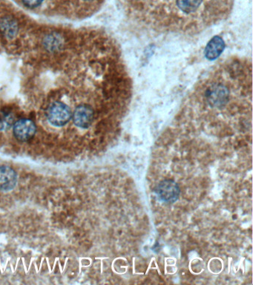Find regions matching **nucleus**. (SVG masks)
<instances>
[{
  "mask_svg": "<svg viewBox=\"0 0 253 285\" xmlns=\"http://www.w3.org/2000/svg\"><path fill=\"white\" fill-rule=\"evenodd\" d=\"M0 29L5 36L13 37L17 33L18 26L14 19L11 17H5L0 22Z\"/></svg>",
  "mask_w": 253,
  "mask_h": 285,
  "instance_id": "6",
  "label": "nucleus"
},
{
  "mask_svg": "<svg viewBox=\"0 0 253 285\" xmlns=\"http://www.w3.org/2000/svg\"><path fill=\"white\" fill-rule=\"evenodd\" d=\"M48 120L55 127H63L71 119V109L62 102H55L50 106L47 113Z\"/></svg>",
  "mask_w": 253,
  "mask_h": 285,
  "instance_id": "2",
  "label": "nucleus"
},
{
  "mask_svg": "<svg viewBox=\"0 0 253 285\" xmlns=\"http://www.w3.org/2000/svg\"><path fill=\"white\" fill-rule=\"evenodd\" d=\"M36 131L34 123L27 118L19 120L14 124V136L20 141H28L33 138Z\"/></svg>",
  "mask_w": 253,
  "mask_h": 285,
  "instance_id": "3",
  "label": "nucleus"
},
{
  "mask_svg": "<svg viewBox=\"0 0 253 285\" xmlns=\"http://www.w3.org/2000/svg\"><path fill=\"white\" fill-rule=\"evenodd\" d=\"M45 46L50 50H55L58 49L61 45V39L55 35H50L45 41Z\"/></svg>",
  "mask_w": 253,
  "mask_h": 285,
  "instance_id": "8",
  "label": "nucleus"
},
{
  "mask_svg": "<svg viewBox=\"0 0 253 285\" xmlns=\"http://www.w3.org/2000/svg\"><path fill=\"white\" fill-rule=\"evenodd\" d=\"M14 115L8 111H0V130L8 129L14 124Z\"/></svg>",
  "mask_w": 253,
  "mask_h": 285,
  "instance_id": "7",
  "label": "nucleus"
},
{
  "mask_svg": "<svg viewBox=\"0 0 253 285\" xmlns=\"http://www.w3.org/2000/svg\"><path fill=\"white\" fill-rule=\"evenodd\" d=\"M17 184V174L9 166H0V190L10 191Z\"/></svg>",
  "mask_w": 253,
  "mask_h": 285,
  "instance_id": "4",
  "label": "nucleus"
},
{
  "mask_svg": "<svg viewBox=\"0 0 253 285\" xmlns=\"http://www.w3.org/2000/svg\"><path fill=\"white\" fill-rule=\"evenodd\" d=\"M155 193L160 201L166 204H173L179 198L181 189L173 180L165 179L156 186Z\"/></svg>",
  "mask_w": 253,
  "mask_h": 285,
  "instance_id": "1",
  "label": "nucleus"
},
{
  "mask_svg": "<svg viewBox=\"0 0 253 285\" xmlns=\"http://www.w3.org/2000/svg\"><path fill=\"white\" fill-rule=\"evenodd\" d=\"M224 49V42L219 36L213 38L206 48V56L209 59L213 60L218 58Z\"/></svg>",
  "mask_w": 253,
  "mask_h": 285,
  "instance_id": "5",
  "label": "nucleus"
},
{
  "mask_svg": "<svg viewBox=\"0 0 253 285\" xmlns=\"http://www.w3.org/2000/svg\"><path fill=\"white\" fill-rule=\"evenodd\" d=\"M85 2H89V3H92V2H96L98 0H84Z\"/></svg>",
  "mask_w": 253,
  "mask_h": 285,
  "instance_id": "10",
  "label": "nucleus"
},
{
  "mask_svg": "<svg viewBox=\"0 0 253 285\" xmlns=\"http://www.w3.org/2000/svg\"><path fill=\"white\" fill-rule=\"evenodd\" d=\"M23 3L29 8H36L43 2V0H23Z\"/></svg>",
  "mask_w": 253,
  "mask_h": 285,
  "instance_id": "9",
  "label": "nucleus"
}]
</instances>
